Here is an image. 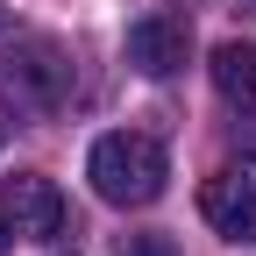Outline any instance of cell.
<instances>
[{"label": "cell", "instance_id": "277c9868", "mask_svg": "<svg viewBox=\"0 0 256 256\" xmlns=\"http://www.w3.org/2000/svg\"><path fill=\"white\" fill-rule=\"evenodd\" d=\"M0 220H8L14 235H28V242H50V235H64V192L43 171H22L0 192Z\"/></svg>", "mask_w": 256, "mask_h": 256}, {"label": "cell", "instance_id": "9c48e42d", "mask_svg": "<svg viewBox=\"0 0 256 256\" xmlns=\"http://www.w3.org/2000/svg\"><path fill=\"white\" fill-rule=\"evenodd\" d=\"M0 142H8V114H0Z\"/></svg>", "mask_w": 256, "mask_h": 256}, {"label": "cell", "instance_id": "7a4b0ae2", "mask_svg": "<svg viewBox=\"0 0 256 256\" xmlns=\"http://www.w3.org/2000/svg\"><path fill=\"white\" fill-rule=\"evenodd\" d=\"M72 57H64L57 43H43V36H28V43H14L8 57H0V92L22 107V114H64L72 107Z\"/></svg>", "mask_w": 256, "mask_h": 256}, {"label": "cell", "instance_id": "5b68a950", "mask_svg": "<svg viewBox=\"0 0 256 256\" xmlns=\"http://www.w3.org/2000/svg\"><path fill=\"white\" fill-rule=\"evenodd\" d=\"M185 50H192V36H185L178 14H142V22H128V64H136L142 78L185 72Z\"/></svg>", "mask_w": 256, "mask_h": 256}, {"label": "cell", "instance_id": "6da1fadb", "mask_svg": "<svg viewBox=\"0 0 256 256\" xmlns=\"http://www.w3.org/2000/svg\"><path fill=\"white\" fill-rule=\"evenodd\" d=\"M86 178H92V192H100L107 206H150L156 192H164V178H171V156H164L156 136L121 128V136H100V142H92Z\"/></svg>", "mask_w": 256, "mask_h": 256}, {"label": "cell", "instance_id": "3957f363", "mask_svg": "<svg viewBox=\"0 0 256 256\" xmlns=\"http://www.w3.org/2000/svg\"><path fill=\"white\" fill-rule=\"evenodd\" d=\"M200 214H206V228L228 235V242L256 235V156H235V164H220L200 185Z\"/></svg>", "mask_w": 256, "mask_h": 256}, {"label": "cell", "instance_id": "ba28073f", "mask_svg": "<svg viewBox=\"0 0 256 256\" xmlns=\"http://www.w3.org/2000/svg\"><path fill=\"white\" fill-rule=\"evenodd\" d=\"M8 235H14V228H8V220H0V256H8Z\"/></svg>", "mask_w": 256, "mask_h": 256}, {"label": "cell", "instance_id": "52a82bcc", "mask_svg": "<svg viewBox=\"0 0 256 256\" xmlns=\"http://www.w3.org/2000/svg\"><path fill=\"white\" fill-rule=\"evenodd\" d=\"M121 256H171L164 235H121Z\"/></svg>", "mask_w": 256, "mask_h": 256}, {"label": "cell", "instance_id": "8992f818", "mask_svg": "<svg viewBox=\"0 0 256 256\" xmlns=\"http://www.w3.org/2000/svg\"><path fill=\"white\" fill-rule=\"evenodd\" d=\"M214 92L242 121H256V43H220L214 50Z\"/></svg>", "mask_w": 256, "mask_h": 256}]
</instances>
